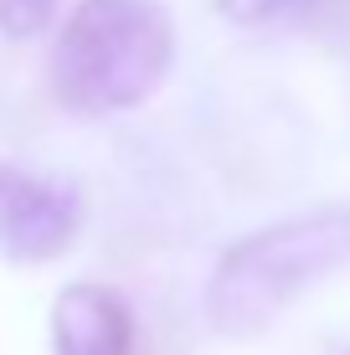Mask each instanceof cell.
Wrapping results in <instances>:
<instances>
[{
	"label": "cell",
	"mask_w": 350,
	"mask_h": 355,
	"mask_svg": "<svg viewBox=\"0 0 350 355\" xmlns=\"http://www.w3.org/2000/svg\"><path fill=\"white\" fill-rule=\"evenodd\" d=\"M175 62V26L155 0H78L46 57L52 98L78 119L139 108Z\"/></svg>",
	"instance_id": "6da1fadb"
},
{
	"label": "cell",
	"mask_w": 350,
	"mask_h": 355,
	"mask_svg": "<svg viewBox=\"0 0 350 355\" xmlns=\"http://www.w3.org/2000/svg\"><path fill=\"white\" fill-rule=\"evenodd\" d=\"M350 263V206H315V211L268 222L216 258L207 278V320L227 340L263 335L299 293Z\"/></svg>",
	"instance_id": "7a4b0ae2"
},
{
	"label": "cell",
	"mask_w": 350,
	"mask_h": 355,
	"mask_svg": "<svg viewBox=\"0 0 350 355\" xmlns=\"http://www.w3.org/2000/svg\"><path fill=\"white\" fill-rule=\"evenodd\" d=\"M82 232V196L26 165L0 160V252L10 263H52Z\"/></svg>",
	"instance_id": "3957f363"
},
{
	"label": "cell",
	"mask_w": 350,
	"mask_h": 355,
	"mask_svg": "<svg viewBox=\"0 0 350 355\" xmlns=\"http://www.w3.org/2000/svg\"><path fill=\"white\" fill-rule=\"evenodd\" d=\"M52 350L57 355H129L134 314L108 284H67L52 299Z\"/></svg>",
	"instance_id": "277c9868"
},
{
	"label": "cell",
	"mask_w": 350,
	"mask_h": 355,
	"mask_svg": "<svg viewBox=\"0 0 350 355\" xmlns=\"http://www.w3.org/2000/svg\"><path fill=\"white\" fill-rule=\"evenodd\" d=\"M52 10H57V0H0V31L26 42V36L52 26Z\"/></svg>",
	"instance_id": "5b68a950"
},
{
	"label": "cell",
	"mask_w": 350,
	"mask_h": 355,
	"mask_svg": "<svg viewBox=\"0 0 350 355\" xmlns=\"http://www.w3.org/2000/svg\"><path fill=\"white\" fill-rule=\"evenodd\" d=\"M222 16L243 21V26H268V21H283V16H299L309 0H216Z\"/></svg>",
	"instance_id": "8992f818"
}]
</instances>
